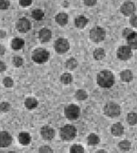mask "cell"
<instances>
[{
    "label": "cell",
    "instance_id": "1",
    "mask_svg": "<svg viewBox=\"0 0 137 153\" xmlns=\"http://www.w3.org/2000/svg\"><path fill=\"white\" fill-rule=\"evenodd\" d=\"M97 84L102 88H111L114 84L115 78L113 73L108 70H103L99 72L96 76Z\"/></svg>",
    "mask_w": 137,
    "mask_h": 153
},
{
    "label": "cell",
    "instance_id": "2",
    "mask_svg": "<svg viewBox=\"0 0 137 153\" xmlns=\"http://www.w3.org/2000/svg\"><path fill=\"white\" fill-rule=\"evenodd\" d=\"M59 136L63 141H71L76 137V128L71 124H66L59 130Z\"/></svg>",
    "mask_w": 137,
    "mask_h": 153
},
{
    "label": "cell",
    "instance_id": "3",
    "mask_svg": "<svg viewBox=\"0 0 137 153\" xmlns=\"http://www.w3.org/2000/svg\"><path fill=\"white\" fill-rule=\"evenodd\" d=\"M32 58L34 62L42 65L47 62L50 58V53L45 48H38L33 51L32 54Z\"/></svg>",
    "mask_w": 137,
    "mask_h": 153
},
{
    "label": "cell",
    "instance_id": "4",
    "mask_svg": "<svg viewBox=\"0 0 137 153\" xmlns=\"http://www.w3.org/2000/svg\"><path fill=\"white\" fill-rule=\"evenodd\" d=\"M104 113L110 118H115L119 117L121 113V107L114 102H108L104 106Z\"/></svg>",
    "mask_w": 137,
    "mask_h": 153
},
{
    "label": "cell",
    "instance_id": "5",
    "mask_svg": "<svg viewBox=\"0 0 137 153\" xmlns=\"http://www.w3.org/2000/svg\"><path fill=\"white\" fill-rule=\"evenodd\" d=\"M106 31L102 27L95 26L89 31V38L95 43H99L105 39Z\"/></svg>",
    "mask_w": 137,
    "mask_h": 153
},
{
    "label": "cell",
    "instance_id": "6",
    "mask_svg": "<svg viewBox=\"0 0 137 153\" xmlns=\"http://www.w3.org/2000/svg\"><path fill=\"white\" fill-rule=\"evenodd\" d=\"M65 117L70 120H75L80 116V109L77 105L70 104L64 109Z\"/></svg>",
    "mask_w": 137,
    "mask_h": 153
},
{
    "label": "cell",
    "instance_id": "7",
    "mask_svg": "<svg viewBox=\"0 0 137 153\" xmlns=\"http://www.w3.org/2000/svg\"><path fill=\"white\" fill-rule=\"evenodd\" d=\"M54 48L58 54H65L70 50V44L66 38H59L55 42Z\"/></svg>",
    "mask_w": 137,
    "mask_h": 153
},
{
    "label": "cell",
    "instance_id": "8",
    "mask_svg": "<svg viewBox=\"0 0 137 153\" xmlns=\"http://www.w3.org/2000/svg\"><path fill=\"white\" fill-rule=\"evenodd\" d=\"M133 49L128 45L120 46L116 51V56L118 59L121 61H128L133 56Z\"/></svg>",
    "mask_w": 137,
    "mask_h": 153
},
{
    "label": "cell",
    "instance_id": "9",
    "mask_svg": "<svg viewBox=\"0 0 137 153\" xmlns=\"http://www.w3.org/2000/svg\"><path fill=\"white\" fill-rule=\"evenodd\" d=\"M15 27L20 33H27L32 29V23L27 18L23 17L18 20Z\"/></svg>",
    "mask_w": 137,
    "mask_h": 153
},
{
    "label": "cell",
    "instance_id": "10",
    "mask_svg": "<svg viewBox=\"0 0 137 153\" xmlns=\"http://www.w3.org/2000/svg\"><path fill=\"white\" fill-rule=\"evenodd\" d=\"M136 5L133 2L127 1V2H123V5L120 6V11L122 14L124 16H131L135 14L136 12Z\"/></svg>",
    "mask_w": 137,
    "mask_h": 153
},
{
    "label": "cell",
    "instance_id": "11",
    "mask_svg": "<svg viewBox=\"0 0 137 153\" xmlns=\"http://www.w3.org/2000/svg\"><path fill=\"white\" fill-rule=\"evenodd\" d=\"M40 132L41 137L47 141L52 140L55 136V130L50 126L45 125L42 126Z\"/></svg>",
    "mask_w": 137,
    "mask_h": 153
},
{
    "label": "cell",
    "instance_id": "12",
    "mask_svg": "<svg viewBox=\"0 0 137 153\" xmlns=\"http://www.w3.org/2000/svg\"><path fill=\"white\" fill-rule=\"evenodd\" d=\"M12 143V137L7 131L0 132V148H8Z\"/></svg>",
    "mask_w": 137,
    "mask_h": 153
},
{
    "label": "cell",
    "instance_id": "13",
    "mask_svg": "<svg viewBox=\"0 0 137 153\" xmlns=\"http://www.w3.org/2000/svg\"><path fill=\"white\" fill-rule=\"evenodd\" d=\"M38 38L43 43L50 42L52 38V31L47 28H41L38 32Z\"/></svg>",
    "mask_w": 137,
    "mask_h": 153
},
{
    "label": "cell",
    "instance_id": "14",
    "mask_svg": "<svg viewBox=\"0 0 137 153\" xmlns=\"http://www.w3.org/2000/svg\"><path fill=\"white\" fill-rule=\"evenodd\" d=\"M111 132L114 136L119 137L124 133V127L120 123H116L111 126Z\"/></svg>",
    "mask_w": 137,
    "mask_h": 153
},
{
    "label": "cell",
    "instance_id": "15",
    "mask_svg": "<svg viewBox=\"0 0 137 153\" xmlns=\"http://www.w3.org/2000/svg\"><path fill=\"white\" fill-rule=\"evenodd\" d=\"M18 142L21 146H27L31 143L32 141V137L28 132H21L18 134Z\"/></svg>",
    "mask_w": 137,
    "mask_h": 153
},
{
    "label": "cell",
    "instance_id": "16",
    "mask_svg": "<svg viewBox=\"0 0 137 153\" xmlns=\"http://www.w3.org/2000/svg\"><path fill=\"white\" fill-rule=\"evenodd\" d=\"M37 106H38V101H37L36 98L30 97L26 98L25 100H24V106H25L27 110H34V109L37 107Z\"/></svg>",
    "mask_w": 137,
    "mask_h": 153
},
{
    "label": "cell",
    "instance_id": "17",
    "mask_svg": "<svg viewBox=\"0 0 137 153\" xmlns=\"http://www.w3.org/2000/svg\"><path fill=\"white\" fill-rule=\"evenodd\" d=\"M126 39H127V45L129 47L131 48L133 50L137 49V32L133 31Z\"/></svg>",
    "mask_w": 137,
    "mask_h": 153
},
{
    "label": "cell",
    "instance_id": "18",
    "mask_svg": "<svg viewBox=\"0 0 137 153\" xmlns=\"http://www.w3.org/2000/svg\"><path fill=\"white\" fill-rule=\"evenodd\" d=\"M24 40L21 38H14L11 42V47L13 50L19 51L24 46Z\"/></svg>",
    "mask_w": 137,
    "mask_h": 153
},
{
    "label": "cell",
    "instance_id": "19",
    "mask_svg": "<svg viewBox=\"0 0 137 153\" xmlns=\"http://www.w3.org/2000/svg\"><path fill=\"white\" fill-rule=\"evenodd\" d=\"M55 21L60 26H65L66 25H67L68 22H69V16L66 13L60 12V13H58L56 16Z\"/></svg>",
    "mask_w": 137,
    "mask_h": 153
},
{
    "label": "cell",
    "instance_id": "20",
    "mask_svg": "<svg viewBox=\"0 0 137 153\" xmlns=\"http://www.w3.org/2000/svg\"><path fill=\"white\" fill-rule=\"evenodd\" d=\"M88 23H89V19H87L85 16H79L75 19V25L79 29L85 28Z\"/></svg>",
    "mask_w": 137,
    "mask_h": 153
},
{
    "label": "cell",
    "instance_id": "21",
    "mask_svg": "<svg viewBox=\"0 0 137 153\" xmlns=\"http://www.w3.org/2000/svg\"><path fill=\"white\" fill-rule=\"evenodd\" d=\"M120 79L122 81L125 82V83H130L133 79V74L130 70H123L120 73Z\"/></svg>",
    "mask_w": 137,
    "mask_h": 153
},
{
    "label": "cell",
    "instance_id": "22",
    "mask_svg": "<svg viewBox=\"0 0 137 153\" xmlns=\"http://www.w3.org/2000/svg\"><path fill=\"white\" fill-rule=\"evenodd\" d=\"M88 144L91 146H95L100 143V138L95 133H91L87 138Z\"/></svg>",
    "mask_w": 137,
    "mask_h": 153
},
{
    "label": "cell",
    "instance_id": "23",
    "mask_svg": "<svg viewBox=\"0 0 137 153\" xmlns=\"http://www.w3.org/2000/svg\"><path fill=\"white\" fill-rule=\"evenodd\" d=\"M106 56V52L104 48H96L93 52V57H94L96 61H101Z\"/></svg>",
    "mask_w": 137,
    "mask_h": 153
},
{
    "label": "cell",
    "instance_id": "24",
    "mask_svg": "<svg viewBox=\"0 0 137 153\" xmlns=\"http://www.w3.org/2000/svg\"><path fill=\"white\" fill-rule=\"evenodd\" d=\"M126 119L130 126H135L137 124V113L135 112H130L127 115Z\"/></svg>",
    "mask_w": 137,
    "mask_h": 153
},
{
    "label": "cell",
    "instance_id": "25",
    "mask_svg": "<svg viewBox=\"0 0 137 153\" xmlns=\"http://www.w3.org/2000/svg\"><path fill=\"white\" fill-rule=\"evenodd\" d=\"M66 68L70 71L75 69L78 67V61L74 57H70V59H68L65 63Z\"/></svg>",
    "mask_w": 137,
    "mask_h": 153
},
{
    "label": "cell",
    "instance_id": "26",
    "mask_svg": "<svg viewBox=\"0 0 137 153\" xmlns=\"http://www.w3.org/2000/svg\"><path fill=\"white\" fill-rule=\"evenodd\" d=\"M73 76L70 73H64L60 76V81L63 84L65 85H69L73 82Z\"/></svg>",
    "mask_w": 137,
    "mask_h": 153
},
{
    "label": "cell",
    "instance_id": "27",
    "mask_svg": "<svg viewBox=\"0 0 137 153\" xmlns=\"http://www.w3.org/2000/svg\"><path fill=\"white\" fill-rule=\"evenodd\" d=\"M32 16L35 21H41L44 18V12L40 9H36L32 11Z\"/></svg>",
    "mask_w": 137,
    "mask_h": 153
},
{
    "label": "cell",
    "instance_id": "28",
    "mask_svg": "<svg viewBox=\"0 0 137 153\" xmlns=\"http://www.w3.org/2000/svg\"><path fill=\"white\" fill-rule=\"evenodd\" d=\"M75 97L79 101H85L88 98V94H87V92L85 90L79 89L75 94Z\"/></svg>",
    "mask_w": 137,
    "mask_h": 153
},
{
    "label": "cell",
    "instance_id": "29",
    "mask_svg": "<svg viewBox=\"0 0 137 153\" xmlns=\"http://www.w3.org/2000/svg\"><path fill=\"white\" fill-rule=\"evenodd\" d=\"M118 147L123 152L130 151L131 149V143L129 140H122L118 144Z\"/></svg>",
    "mask_w": 137,
    "mask_h": 153
},
{
    "label": "cell",
    "instance_id": "30",
    "mask_svg": "<svg viewBox=\"0 0 137 153\" xmlns=\"http://www.w3.org/2000/svg\"><path fill=\"white\" fill-rule=\"evenodd\" d=\"M12 65H14V67H15V68H20L24 64V60L20 56H14V57H12Z\"/></svg>",
    "mask_w": 137,
    "mask_h": 153
},
{
    "label": "cell",
    "instance_id": "31",
    "mask_svg": "<svg viewBox=\"0 0 137 153\" xmlns=\"http://www.w3.org/2000/svg\"><path fill=\"white\" fill-rule=\"evenodd\" d=\"M70 152L71 153H83L85 152V149L81 145H73L70 147Z\"/></svg>",
    "mask_w": 137,
    "mask_h": 153
},
{
    "label": "cell",
    "instance_id": "32",
    "mask_svg": "<svg viewBox=\"0 0 137 153\" xmlns=\"http://www.w3.org/2000/svg\"><path fill=\"white\" fill-rule=\"evenodd\" d=\"M11 110V104L9 102L3 101L2 103H0V112L1 113H7Z\"/></svg>",
    "mask_w": 137,
    "mask_h": 153
},
{
    "label": "cell",
    "instance_id": "33",
    "mask_svg": "<svg viewBox=\"0 0 137 153\" xmlns=\"http://www.w3.org/2000/svg\"><path fill=\"white\" fill-rule=\"evenodd\" d=\"M2 84L6 88H11L14 86V80L10 76H6L2 80Z\"/></svg>",
    "mask_w": 137,
    "mask_h": 153
},
{
    "label": "cell",
    "instance_id": "34",
    "mask_svg": "<svg viewBox=\"0 0 137 153\" xmlns=\"http://www.w3.org/2000/svg\"><path fill=\"white\" fill-rule=\"evenodd\" d=\"M10 7L9 0H0V10H7Z\"/></svg>",
    "mask_w": 137,
    "mask_h": 153
},
{
    "label": "cell",
    "instance_id": "35",
    "mask_svg": "<svg viewBox=\"0 0 137 153\" xmlns=\"http://www.w3.org/2000/svg\"><path fill=\"white\" fill-rule=\"evenodd\" d=\"M53 149L48 146H40L39 148V152H43V153H50L53 152Z\"/></svg>",
    "mask_w": 137,
    "mask_h": 153
},
{
    "label": "cell",
    "instance_id": "36",
    "mask_svg": "<svg viewBox=\"0 0 137 153\" xmlns=\"http://www.w3.org/2000/svg\"><path fill=\"white\" fill-rule=\"evenodd\" d=\"M130 23L133 28H137V15L133 14V16H130Z\"/></svg>",
    "mask_w": 137,
    "mask_h": 153
},
{
    "label": "cell",
    "instance_id": "37",
    "mask_svg": "<svg viewBox=\"0 0 137 153\" xmlns=\"http://www.w3.org/2000/svg\"><path fill=\"white\" fill-rule=\"evenodd\" d=\"M33 0H18L19 5L21 7H28L32 5Z\"/></svg>",
    "mask_w": 137,
    "mask_h": 153
},
{
    "label": "cell",
    "instance_id": "38",
    "mask_svg": "<svg viewBox=\"0 0 137 153\" xmlns=\"http://www.w3.org/2000/svg\"><path fill=\"white\" fill-rule=\"evenodd\" d=\"M83 2L87 6H94L97 3V0H83Z\"/></svg>",
    "mask_w": 137,
    "mask_h": 153
},
{
    "label": "cell",
    "instance_id": "39",
    "mask_svg": "<svg viewBox=\"0 0 137 153\" xmlns=\"http://www.w3.org/2000/svg\"><path fill=\"white\" fill-rule=\"evenodd\" d=\"M133 31L130 29V28H125V29L123 31V36L125 38H127V37H128L129 35H130V34L132 33Z\"/></svg>",
    "mask_w": 137,
    "mask_h": 153
},
{
    "label": "cell",
    "instance_id": "40",
    "mask_svg": "<svg viewBox=\"0 0 137 153\" xmlns=\"http://www.w3.org/2000/svg\"><path fill=\"white\" fill-rule=\"evenodd\" d=\"M7 66L5 65V63L3 61H0V72H4L6 71Z\"/></svg>",
    "mask_w": 137,
    "mask_h": 153
},
{
    "label": "cell",
    "instance_id": "41",
    "mask_svg": "<svg viewBox=\"0 0 137 153\" xmlns=\"http://www.w3.org/2000/svg\"><path fill=\"white\" fill-rule=\"evenodd\" d=\"M5 51H6V49H5V46L0 44V56L4 55L5 53Z\"/></svg>",
    "mask_w": 137,
    "mask_h": 153
},
{
    "label": "cell",
    "instance_id": "42",
    "mask_svg": "<svg viewBox=\"0 0 137 153\" xmlns=\"http://www.w3.org/2000/svg\"><path fill=\"white\" fill-rule=\"evenodd\" d=\"M96 152H97V153L98 152H106V151L104 149H100V151H97Z\"/></svg>",
    "mask_w": 137,
    "mask_h": 153
}]
</instances>
